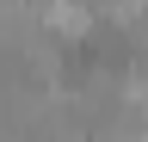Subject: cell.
I'll return each instance as SVG.
<instances>
[{
    "instance_id": "1",
    "label": "cell",
    "mask_w": 148,
    "mask_h": 142,
    "mask_svg": "<svg viewBox=\"0 0 148 142\" xmlns=\"http://www.w3.org/2000/svg\"><path fill=\"white\" fill-rule=\"evenodd\" d=\"M43 6V31H56L62 43H80L92 25H99V12H92V0H37Z\"/></svg>"
}]
</instances>
